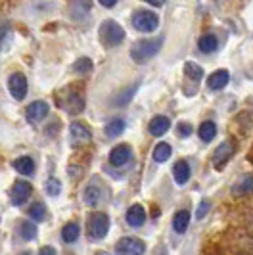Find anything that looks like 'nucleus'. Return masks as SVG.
Returning <instances> with one entry per match:
<instances>
[{"label":"nucleus","mask_w":253,"mask_h":255,"mask_svg":"<svg viewBox=\"0 0 253 255\" xmlns=\"http://www.w3.org/2000/svg\"><path fill=\"white\" fill-rule=\"evenodd\" d=\"M228 81H230L228 69H217V71H213V73L209 75V79H207V87L211 90H221L227 87Z\"/></svg>","instance_id":"dca6fc26"},{"label":"nucleus","mask_w":253,"mask_h":255,"mask_svg":"<svg viewBox=\"0 0 253 255\" xmlns=\"http://www.w3.org/2000/svg\"><path fill=\"white\" fill-rule=\"evenodd\" d=\"M100 4L104 6V8H114L117 2H114V0H108V2H106V0H104V2H100Z\"/></svg>","instance_id":"58836bf2"},{"label":"nucleus","mask_w":253,"mask_h":255,"mask_svg":"<svg viewBox=\"0 0 253 255\" xmlns=\"http://www.w3.org/2000/svg\"><path fill=\"white\" fill-rule=\"evenodd\" d=\"M184 75H186L188 81L200 85V81H202V77L205 75V73H203L202 65H198L196 62H186V64H184Z\"/></svg>","instance_id":"4be33fe9"},{"label":"nucleus","mask_w":253,"mask_h":255,"mask_svg":"<svg viewBox=\"0 0 253 255\" xmlns=\"http://www.w3.org/2000/svg\"><path fill=\"white\" fill-rule=\"evenodd\" d=\"M90 69H92V60L90 58H79L75 64H73V71L79 73V75L90 73Z\"/></svg>","instance_id":"7c9ffc66"},{"label":"nucleus","mask_w":253,"mask_h":255,"mask_svg":"<svg viewBox=\"0 0 253 255\" xmlns=\"http://www.w3.org/2000/svg\"><path fill=\"white\" fill-rule=\"evenodd\" d=\"M146 254V244L134 236H125L115 244V255H144Z\"/></svg>","instance_id":"39448f33"},{"label":"nucleus","mask_w":253,"mask_h":255,"mask_svg":"<svg viewBox=\"0 0 253 255\" xmlns=\"http://www.w3.org/2000/svg\"><path fill=\"white\" fill-rule=\"evenodd\" d=\"M130 23L140 33H153L159 25V17H157V13L150 12V10H136L132 13Z\"/></svg>","instance_id":"20e7f679"},{"label":"nucleus","mask_w":253,"mask_h":255,"mask_svg":"<svg viewBox=\"0 0 253 255\" xmlns=\"http://www.w3.org/2000/svg\"><path fill=\"white\" fill-rule=\"evenodd\" d=\"M232 194H234V196H248V194H253V175L242 177V179L234 184Z\"/></svg>","instance_id":"aec40b11"},{"label":"nucleus","mask_w":253,"mask_h":255,"mask_svg":"<svg viewBox=\"0 0 253 255\" xmlns=\"http://www.w3.org/2000/svg\"><path fill=\"white\" fill-rule=\"evenodd\" d=\"M31 192H33L31 182H27V180H15L12 186V192H10V202H12V205H15V207L23 205L29 200Z\"/></svg>","instance_id":"0eeeda50"},{"label":"nucleus","mask_w":253,"mask_h":255,"mask_svg":"<svg viewBox=\"0 0 253 255\" xmlns=\"http://www.w3.org/2000/svg\"><path fill=\"white\" fill-rule=\"evenodd\" d=\"M198 134H200V138L203 142H211L217 134V125L213 121H203L200 128H198Z\"/></svg>","instance_id":"bb28decb"},{"label":"nucleus","mask_w":253,"mask_h":255,"mask_svg":"<svg viewBox=\"0 0 253 255\" xmlns=\"http://www.w3.org/2000/svg\"><path fill=\"white\" fill-rule=\"evenodd\" d=\"M50 112V106L48 102H44V100H35L33 104H29L25 110V117L27 121H31V123H38V121H42L46 115Z\"/></svg>","instance_id":"1a4fd4ad"},{"label":"nucleus","mask_w":253,"mask_h":255,"mask_svg":"<svg viewBox=\"0 0 253 255\" xmlns=\"http://www.w3.org/2000/svg\"><path fill=\"white\" fill-rule=\"evenodd\" d=\"M96 255H110V254H108V252H98Z\"/></svg>","instance_id":"a19ab883"},{"label":"nucleus","mask_w":253,"mask_h":255,"mask_svg":"<svg viewBox=\"0 0 253 255\" xmlns=\"http://www.w3.org/2000/svg\"><path fill=\"white\" fill-rule=\"evenodd\" d=\"M244 252H246V255H253V238L244 244Z\"/></svg>","instance_id":"e433bc0d"},{"label":"nucleus","mask_w":253,"mask_h":255,"mask_svg":"<svg viewBox=\"0 0 253 255\" xmlns=\"http://www.w3.org/2000/svg\"><path fill=\"white\" fill-rule=\"evenodd\" d=\"M190 225V213L186 209H180L177 211V215L173 217V230L177 232V234H184L186 229H188Z\"/></svg>","instance_id":"412c9836"},{"label":"nucleus","mask_w":253,"mask_h":255,"mask_svg":"<svg viewBox=\"0 0 253 255\" xmlns=\"http://www.w3.org/2000/svg\"><path fill=\"white\" fill-rule=\"evenodd\" d=\"M217 46H219V40H217V37L213 35V33L202 35L200 40H198V48H200V52H203V54H211V52H215Z\"/></svg>","instance_id":"5701e85b"},{"label":"nucleus","mask_w":253,"mask_h":255,"mask_svg":"<svg viewBox=\"0 0 253 255\" xmlns=\"http://www.w3.org/2000/svg\"><path fill=\"white\" fill-rule=\"evenodd\" d=\"M69 134H71V140L75 146H81V144H89L92 140V132L87 125L79 123V121H73L71 127H69Z\"/></svg>","instance_id":"f8f14e48"},{"label":"nucleus","mask_w":253,"mask_h":255,"mask_svg":"<svg viewBox=\"0 0 253 255\" xmlns=\"http://www.w3.org/2000/svg\"><path fill=\"white\" fill-rule=\"evenodd\" d=\"M44 190L48 196H60V192H62V182L56 179V177H50V179L46 180V184H44Z\"/></svg>","instance_id":"2f4dec72"},{"label":"nucleus","mask_w":253,"mask_h":255,"mask_svg":"<svg viewBox=\"0 0 253 255\" xmlns=\"http://www.w3.org/2000/svg\"><path fill=\"white\" fill-rule=\"evenodd\" d=\"M125 219H126V225H128V227L138 229V227H142V225L146 223V209H144L140 204L130 205V207L126 209Z\"/></svg>","instance_id":"4468645a"},{"label":"nucleus","mask_w":253,"mask_h":255,"mask_svg":"<svg viewBox=\"0 0 253 255\" xmlns=\"http://www.w3.org/2000/svg\"><path fill=\"white\" fill-rule=\"evenodd\" d=\"M29 217L33 219V221H37V223H40V221H44L46 219V207H44V204H31L29 205Z\"/></svg>","instance_id":"c756f323"},{"label":"nucleus","mask_w":253,"mask_h":255,"mask_svg":"<svg viewBox=\"0 0 253 255\" xmlns=\"http://www.w3.org/2000/svg\"><path fill=\"white\" fill-rule=\"evenodd\" d=\"M177 130H178V134L182 136V138H186V136H190L192 134V125L190 123H186V121H182V123H178V127H177Z\"/></svg>","instance_id":"72a5a7b5"},{"label":"nucleus","mask_w":253,"mask_h":255,"mask_svg":"<svg viewBox=\"0 0 253 255\" xmlns=\"http://www.w3.org/2000/svg\"><path fill=\"white\" fill-rule=\"evenodd\" d=\"M123 130H125V121H123V119H119V117L112 119V121L104 127L106 136H110V138H117V136H121V132H123Z\"/></svg>","instance_id":"393cba45"},{"label":"nucleus","mask_w":253,"mask_h":255,"mask_svg":"<svg viewBox=\"0 0 253 255\" xmlns=\"http://www.w3.org/2000/svg\"><path fill=\"white\" fill-rule=\"evenodd\" d=\"M60 104H62L63 110L71 115H79L85 110V98L81 92H69Z\"/></svg>","instance_id":"9d476101"},{"label":"nucleus","mask_w":253,"mask_h":255,"mask_svg":"<svg viewBox=\"0 0 253 255\" xmlns=\"http://www.w3.org/2000/svg\"><path fill=\"white\" fill-rule=\"evenodd\" d=\"M209 209H211V202L209 200H202L200 205H198V211H196V217L198 219H203L207 213H209Z\"/></svg>","instance_id":"473e14b6"},{"label":"nucleus","mask_w":253,"mask_h":255,"mask_svg":"<svg viewBox=\"0 0 253 255\" xmlns=\"http://www.w3.org/2000/svg\"><path fill=\"white\" fill-rule=\"evenodd\" d=\"M90 8H92L90 2H71L69 4V17L75 21H85L89 17Z\"/></svg>","instance_id":"a211bd4d"},{"label":"nucleus","mask_w":253,"mask_h":255,"mask_svg":"<svg viewBox=\"0 0 253 255\" xmlns=\"http://www.w3.org/2000/svg\"><path fill=\"white\" fill-rule=\"evenodd\" d=\"M12 167L19 175H25V177H31V175L35 173V161H33L29 155H21V157L13 159Z\"/></svg>","instance_id":"6ab92c4d"},{"label":"nucleus","mask_w":253,"mask_h":255,"mask_svg":"<svg viewBox=\"0 0 253 255\" xmlns=\"http://www.w3.org/2000/svg\"><path fill=\"white\" fill-rule=\"evenodd\" d=\"M19 234L23 240H35L37 238V225L35 223H29V221H21L19 223Z\"/></svg>","instance_id":"c85d7f7f"},{"label":"nucleus","mask_w":253,"mask_h":255,"mask_svg":"<svg viewBox=\"0 0 253 255\" xmlns=\"http://www.w3.org/2000/svg\"><path fill=\"white\" fill-rule=\"evenodd\" d=\"M130 157H132V148L128 144H119L110 152V163L115 167H123L130 161Z\"/></svg>","instance_id":"9b49d317"},{"label":"nucleus","mask_w":253,"mask_h":255,"mask_svg":"<svg viewBox=\"0 0 253 255\" xmlns=\"http://www.w3.org/2000/svg\"><path fill=\"white\" fill-rule=\"evenodd\" d=\"M171 153H173V148H171V144H167V142H159L155 148H153V161L155 163H165L169 157H171Z\"/></svg>","instance_id":"b1692460"},{"label":"nucleus","mask_w":253,"mask_h":255,"mask_svg":"<svg viewBox=\"0 0 253 255\" xmlns=\"http://www.w3.org/2000/svg\"><path fill=\"white\" fill-rule=\"evenodd\" d=\"M110 232V217L106 213H90V217L87 219V234L92 240H102L106 238Z\"/></svg>","instance_id":"7ed1b4c3"},{"label":"nucleus","mask_w":253,"mask_h":255,"mask_svg":"<svg viewBox=\"0 0 253 255\" xmlns=\"http://www.w3.org/2000/svg\"><path fill=\"white\" fill-rule=\"evenodd\" d=\"M38 255H56V250L52 246H44V248H40Z\"/></svg>","instance_id":"f704fd0d"},{"label":"nucleus","mask_w":253,"mask_h":255,"mask_svg":"<svg viewBox=\"0 0 253 255\" xmlns=\"http://www.w3.org/2000/svg\"><path fill=\"white\" fill-rule=\"evenodd\" d=\"M163 46V37H155V38H144L134 42V46L130 48V58L134 64H146L148 60H152L157 52L161 50Z\"/></svg>","instance_id":"f257e3e1"},{"label":"nucleus","mask_w":253,"mask_h":255,"mask_svg":"<svg viewBox=\"0 0 253 255\" xmlns=\"http://www.w3.org/2000/svg\"><path fill=\"white\" fill-rule=\"evenodd\" d=\"M136 90H138V85H132V87L125 89V92H119L114 100H112V106H114V108H121V106L128 104L130 100H132V96H134Z\"/></svg>","instance_id":"a878e982"},{"label":"nucleus","mask_w":253,"mask_h":255,"mask_svg":"<svg viewBox=\"0 0 253 255\" xmlns=\"http://www.w3.org/2000/svg\"><path fill=\"white\" fill-rule=\"evenodd\" d=\"M246 227H248V232L252 234V238H253V213H250V215L246 217Z\"/></svg>","instance_id":"c9c22d12"},{"label":"nucleus","mask_w":253,"mask_h":255,"mask_svg":"<svg viewBox=\"0 0 253 255\" xmlns=\"http://www.w3.org/2000/svg\"><path fill=\"white\" fill-rule=\"evenodd\" d=\"M79 234H81L79 225H77V223H67L62 229V240L67 244H73L77 238H79Z\"/></svg>","instance_id":"cd10ccee"},{"label":"nucleus","mask_w":253,"mask_h":255,"mask_svg":"<svg viewBox=\"0 0 253 255\" xmlns=\"http://www.w3.org/2000/svg\"><path fill=\"white\" fill-rule=\"evenodd\" d=\"M98 37L104 48H115L125 40V29L119 25L115 19H106L100 23Z\"/></svg>","instance_id":"f03ea898"},{"label":"nucleus","mask_w":253,"mask_h":255,"mask_svg":"<svg viewBox=\"0 0 253 255\" xmlns=\"http://www.w3.org/2000/svg\"><path fill=\"white\" fill-rule=\"evenodd\" d=\"M173 177H175V182L180 184V186L188 182L190 177H192V169H190L186 159H178L177 163H175V167H173Z\"/></svg>","instance_id":"f3484780"},{"label":"nucleus","mask_w":253,"mask_h":255,"mask_svg":"<svg viewBox=\"0 0 253 255\" xmlns=\"http://www.w3.org/2000/svg\"><path fill=\"white\" fill-rule=\"evenodd\" d=\"M8 90L12 94L13 100L21 102L27 96V79L23 73H12L8 79Z\"/></svg>","instance_id":"6e6552de"},{"label":"nucleus","mask_w":253,"mask_h":255,"mask_svg":"<svg viewBox=\"0 0 253 255\" xmlns=\"http://www.w3.org/2000/svg\"><path fill=\"white\" fill-rule=\"evenodd\" d=\"M83 198H85V204L90 205V207H96L98 204L104 202V188L96 182H90L85 186L83 190Z\"/></svg>","instance_id":"ddd939ff"},{"label":"nucleus","mask_w":253,"mask_h":255,"mask_svg":"<svg viewBox=\"0 0 253 255\" xmlns=\"http://www.w3.org/2000/svg\"><path fill=\"white\" fill-rule=\"evenodd\" d=\"M6 33H8V29H6V27H0V48H2V42H4Z\"/></svg>","instance_id":"4c0bfd02"},{"label":"nucleus","mask_w":253,"mask_h":255,"mask_svg":"<svg viewBox=\"0 0 253 255\" xmlns=\"http://www.w3.org/2000/svg\"><path fill=\"white\" fill-rule=\"evenodd\" d=\"M169 128H171V119L167 115H155L148 125V130L152 136H163Z\"/></svg>","instance_id":"2eb2a0df"},{"label":"nucleus","mask_w":253,"mask_h":255,"mask_svg":"<svg viewBox=\"0 0 253 255\" xmlns=\"http://www.w3.org/2000/svg\"><path fill=\"white\" fill-rule=\"evenodd\" d=\"M234 150H236V146H234L232 140H225L217 146L213 155H211V163H213V167H215L217 171H221L223 167L227 165L228 159L234 155Z\"/></svg>","instance_id":"423d86ee"},{"label":"nucleus","mask_w":253,"mask_h":255,"mask_svg":"<svg viewBox=\"0 0 253 255\" xmlns=\"http://www.w3.org/2000/svg\"><path fill=\"white\" fill-rule=\"evenodd\" d=\"M150 6H153V8H161L163 2H150Z\"/></svg>","instance_id":"ea45409f"}]
</instances>
